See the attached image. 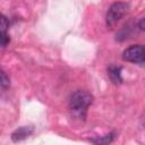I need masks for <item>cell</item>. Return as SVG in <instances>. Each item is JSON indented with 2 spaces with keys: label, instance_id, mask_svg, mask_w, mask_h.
Returning <instances> with one entry per match:
<instances>
[{
  "label": "cell",
  "instance_id": "6da1fadb",
  "mask_svg": "<svg viewBox=\"0 0 145 145\" xmlns=\"http://www.w3.org/2000/svg\"><path fill=\"white\" fill-rule=\"evenodd\" d=\"M93 103V95L87 91H76L69 99V109L78 117H85L88 106Z\"/></svg>",
  "mask_w": 145,
  "mask_h": 145
},
{
  "label": "cell",
  "instance_id": "7a4b0ae2",
  "mask_svg": "<svg viewBox=\"0 0 145 145\" xmlns=\"http://www.w3.org/2000/svg\"><path fill=\"white\" fill-rule=\"evenodd\" d=\"M128 11V5L126 2H114L110 6L108 12H106V25L108 27H112L114 26Z\"/></svg>",
  "mask_w": 145,
  "mask_h": 145
},
{
  "label": "cell",
  "instance_id": "3957f363",
  "mask_svg": "<svg viewBox=\"0 0 145 145\" xmlns=\"http://www.w3.org/2000/svg\"><path fill=\"white\" fill-rule=\"evenodd\" d=\"M122 58L125 61H128V62L143 63L145 60V49L142 44L131 45L123 51Z\"/></svg>",
  "mask_w": 145,
  "mask_h": 145
},
{
  "label": "cell",
  "instance_id": "277c9868",
  "mask_svg": "<svg viewBox=\"0 0 145 145\" xmlns=\"http://www.w3.org/2000/svg\"><path fill=\"white\" fill-rule=\"evenodd\" d=\"M108 75L109 78L111 79V82L116 85L121 84L122 82V77H121V67L118 66H110L108 69Z\"/></svg>",
  "mask_w": 145,
  "mask_h": 145
},
{
  "label": "cell",
  "instance_id": "5b68a950",
  "mask_svg": "<svg viewBox=\"0 0 145 145\" xmlns=\"http://www.w3.org/2000/svg\"><path fill=\"white\" fill-rule=\"evenodd\" d=\"M32 131H33V129L31 127H20L12 133L11 138L14 142H19V140H23L26 137H28L32 134Z\"/></svg>",
  "mask_w": 145,
  "mask_h": 145
},
{
  "label": "cell",
  "instance_id": "8992f818",
  "mask_svg": "<svg viewBox=\"0 0 145 145\" xmlns=\"http://www.w3.org/2000/svg\"><path fill=\"white\" fill-rule=\"evenodd\" d=\"M10 42V37L6 32H0V49H5Z\"/></svg>",
  "mask_w": 145,
  "mask_h": 145
},
{
  "label": "cell",
  "instance_id": "52a82bcc",
  "mask_svg": "<svg viewBox=\"0 0 145 145\" xmlns=\"http://www.w3.org/2000/svg\"><path fill=\"white\" fill-rule=\"evenodd\" d=\"M10 85V80L9 77L7 76L6 72H3L2 70H0V86L3 88H7Z\"/></svg>",
  "mask_w": 145,
  "mask_h": 145
},
{
  "label": "cell",
  "instance_id": "ba28073f",
  "mask_svg": "<svg viewBox=\"0 0 145 145\" xmlns=\"http://www.w3.org/2000/svg\"><path fill=\"white\" fill-rule=\"evenodd\" d=\"M8 27H9V22L7 17L0 14V32H6Z\"/></svg>",
  "mask_w": 145,
  "mask_h": 145
},
{
  "label": "cell",
  "instance_id": "9c48e42d",
  "mask_svg": "<svg viewBox=\"0 0 145 145\" xmlns=\"http://www.w3.org/2000/svg\"><path fill=\"white\" fill-rule=\"evenodd\" d=\"M138 26H139V28H140L142 31H144V18H140V20H139V23H138Z\"/></svg>",
  "mask_w": 145,
  "mask_h": 145
}]
</instances>
